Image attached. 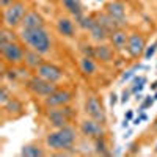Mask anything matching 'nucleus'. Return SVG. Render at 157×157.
<instances>
[{
  "instance_id": "33",
  "label": "nucleus",
  "mask_w": 157,
  "mask_h": 157,
  "mask_svg": "<svg viewBox=\"0 0 157 157\" xmlns=\"http://www.w3.org/2000/svg\"><path fill=\"white\" fill-rule=\"evenodd\" d=\"M152 127H154V130H157V118H155V121H154V124H152Z\"/></svg>"
},
{
  "instance_id": "34",
  "label": "nucleus",
  "mask_w": 157,
  "mask_h": 157,
  "mask_svg": "<svg viewBox=\"0 0 157 157\" xmlns=\"http://www.w3.org/2000/svg\"><path fill=\"white\" fill-rule=\"evenodd\" d=\"M151 88H152V90H157V82H154V83L151 85Z\"/></svg>"
},
{
  "instance_id": "26",
  "label": "nucleus",
  "mask_w": 157,
  "mask_h": 157,
  "mask_svg": "<svg viewBox=\"0 0 157 157\" xmlns=\"http://www.w3.org/2000/svg\"><path fill=\"white\" fill-rule=\"evenodd\" d=\"M155 44H152L151 47H146V50H145V58H151L152 55H154V52H155Z\"/></svg>"
},
{
  "instance_id": "20",
  "label": "nucleus",
  "mask_w": 157,
  "mask_h": 157,
  "mask_svg": "<svg viewBox=\"0 0 157 157\" xmlns=\"http://www.w3.org/2000/svg\"><path fill=\"white\" fill-rule=\"evenodd\" d=\"M46 152L44 149L36 145V143H29V145H24L22 149H21V155L24 157H43Z\"/></svg>"
},
{
  "instance_id": "24",
  "label": "nucleus",
  "mask_w": 157,
  "mask_h": 157,
  "mask_svg": "<svg viewBox=\"0 0 157 157\" xmlns=\"http://www.w3.org/2000/svg\"><path fill=\"white\" fill-rule=\"evenodd\" d=\"M13 96L10 94V91L6 90V86H2V90H0V104H2V105H5V104L11 99Z\"/></svg>"
},
{
  "instance_id": "4",
  "label": "nucleus",
  "mask_w": 157,
  "mask_h": 157,
  "mask_svg": "<svg viewBox=\"0 0 157 157\" xmlns=\"http://www.w3.org/2000/svg\"><path fill=\"white\" fill-rule=\"evenodd\" d=\"M25 50L19 43L13 41V43H6V44H0V52H2L3 60L11 64V66H17L22 64L25 60Z\"/></svg>"
},
{
  "instance_id": "13",
  "label": "nucleus",
  "mask_w": 157,
  "mask_h": 157,
  "mask_svg": "<svg viewBox=\"0 0 157 157\" xmlns=\"http://www.w3.org/2000/svg\"><path fill=\"white\" fill-rule=\"evenodd\" d=\"M57 30L64 38H74L75 36V24H74L72 19L61 16L57 21Z\"/></svg>"
},
{
  "instance_id": "3",
  "label": "nucleus",
  "mask_w": 157,
  "mask_h": 157,
  "mask_svg": "<svg viewBox=\"0 0 157 157\" xmlns=\"http://www.w3.org/2000/svg\"><path fill=\"white\" fill-rule=\"evenodd\" d=\"M25 14H27V6H25L22 2H19V0H16L14 3H11L10 6L3 8V22H5V27L16 29L17 25L22 24Z\"/></svg>"
},
{
  "instance_id": "36",
  "label": "nucleus",
  "mask_w": 157,
  "mask_h": 157,
  "mask_svg": "<svg viewBox=\"0 0 157 157\" xmlns=\"http://www.w3.org/2000/svg\"><path fill=\"white\" fill-rule=\"evenodd\" d=\"M155 152H157V146H155Z\"/></svg>"
},
{
  "instance_id": "10",
  "label": "nucleus",
  "mask_w": 157,
  "mask_h": 157,
  "mask_svg": "<svg viewBox=\"0 0 157 157\" xmlns=\"http://www.w3.org/2000/svg\"><path fill=\"white\" fill-rule=\"evenodd\" d=\"M80 130H82V134H83V135H86V137H90V138H94V140L102 138L104 135H105L104 123L96 121V120H93V118H90V116L86 118V120L82 121V124H80Z\"/></svg>"
},
{
  "instance_id": "23",
  "label": "nucleus",
  "mask_w": 157,
  "mask_h": 157,
  "mask_svg": "<svg viewBox=\"0 0 157 157\" xmlns=\"http://www.w3.org/2000/svg\"><path fill=\"white\" fill-rule=\"evenodd\" d=\"M16 41V36H14V32L10 27H5L2 32H0V44H6V43H13Z\"/></svg>"
},
{
  "instance_id": "30",
  "label": "nucleus",
  "mask_w": 157,
  "mask_h": 157,
  "mask_svg": "<svg viewBox=\"0 0 157 157\" xmlns=\"http://www.w3.org/2000/svg\"><path fill=\"white\" fill-rule=\"evenodd\" d=\"M132 116H134V112L132 110H129L127 113H126V120L129 121V120H132Z\"/></svg>"
},
{
  "instance_id": "27",
  "label": "nucleus",
  "mask_w": 157,
  "mask_h": 157,
  "mask_svg": "<svg viewBox=\"0 0 157 157\" xmlns=\"http://www.w3.org/2000/svg\"><path fill=\"white\" fill-rule=\"evenodd\" d=\"M152 102H154V101H152L151 98H146V101H145V102H143V105H141V110H145L146 107H149V105H152Z\"/></svg>"
},
{
  "instance_id": "12",
  "label": "nucleus",
  "mask_w": 157,
  "mask_h": 157,
  "mask_svg": "<svg viewBox=\"0 0 157 157\" xmlns=\"http://www.w3.org/2000/svg\"><path fill=\"white\" fill-rule=\"evenodd\" d=\"M105 13H109V14H110L113 19H116L121 25L126 24V5H124L123 2H120V0L109 2V3L105 5Z\"/></svg>"
},
{
  "instance_id": "16",
  "label": "nucleus",
  "mask_w": 157,
  "mask_h": 157,
  "mask_svg": "<svg viewBox=\"0 0 157 157\" xmlns=\"http://www.w3.org/2000/svg\"><path fill=\"white\" fill-rule=\"evenodd\" d=\"M24 63L27 64V68L36 71L44 63L43 54H39V52H36L33 49H27V50H25V60H24Z\"/></svg>"
},
{
  "instance_id": "29",
  "label": "nucleus",
  "mask_w": 157,
  "mask_h": 157,
  "mask_svg": "<svg viewBox=\"0 0 157 157\" xmlns=\"http://www.w3.org/2000/svg\"><path fill=\"white\" fill-rule=\"evenodd\" d=\"M129 94H130V93H129V90H127V91H124V93H123V98H121V101H123V102H127V101H129Z\"/></svg>"
},
{
  "instance_id": "2",
  "label": "nucleus",
  "mask_w": 157,
  "mask_h": 157,
  "mask_svg": "<svg viewBox=\"0 0 157 157\" xmlns=\"http://www.w3.org/2000/svg\"><path fill=\"white\" fill-rule=\"evenodd\" d=\"M75 140H77L75 129L71 126H64L50 132L46 137V145L54 151H69L74 148Z\"/></svg>"
},
{
  "instance_id": "35",
  "label": "nucleus",
  "mask_w": 157,
  "mask_h": 157,
  "mask_svg": "<svg viewBox=\"0 0 157 157\" xmlns=\"http://www.w3.org/2000/svg\"><path fill=\"white\" fill-rule=\"evenodd\" d=\"M155 99H157V93H155Z\"/></svg>"
},
{
  "instance_id": "32",
  "label": "nucleus",
  "mask_w": 157,
  "mask_h": 157,
  "mask_svg": "<svg viewBox=\"0 0 157 157\" xmlns=\"http://www.w3.org/2000/svg\"><path fill=\"white\" fill-rule=\"evenodd\" d=\"M132 72H134V71H129L127 74H124V75H123V78H129L130 75H132Z\"/></svg>"
},
{
  "instance_id": "28",
  "label": "nucleus",
  "mask_w": 157,
  "mask_h": 157,
  "mask_svg": "<svg viewBox=\"0 0 157 157\" xmlns=\"http://www.w3.org/2000/svg\"><path fill=\"white\" fill-rule=\"evenodd\" d=\"M16 0H0V3H2V6L3 8H6V6H10L11 3H14Z\"/></svg>"
},
{
  "instance_id": "6",
  "label": "nucleus",
  "mask_w": 157,
  "mask_h": 157,
  "mask_svg": "<svg viewBox=\"0 0 157 157\" xmlns=\"http://www.w3.org/2000/svg\"><path fill=\"white\" fill-rule=\"evenodd\" d=\"M126 50H127V54L132 58H140L141 55H145V50H146V39H145V36H143L141 33H138V32L129 33Z\"/></svg>"
},
{
  "instance_id": "9",
  "label": "nucleus",
  "mask_w": 157,
  "mask_h": 157,
  "mask_svg": "<svg viewBox=\"0 0 157 157\" xmlns=\"http://www.w3.org/2000/svg\"><path fill=\"white\" fill-rule=\"evenodd\" d=\"M72 101V93L68 90H57L47 98H44V105L47 109H55V107H64Z\"/></svg>"
},
{
  "instance_id": "15",
  "label": "nucleus",
  "mask_w": 157,
  "mask_h": 157,
  "mask_svg": "<svg viewBox=\"0 0 157 157\" xmlns=\"http://www.w3.org/2000/svg\"><path fill=\"white\" fill-rule=\"evenodd\" d=\"M96 19L99 21V24H101L109 33H112V32H115V30H118V29H123V25L118 22L116 19H113L109 13H98Z\"/></svg>"
},
{
  "instance_id": "17",
  "label": "nucleus",
  "mask_w": 157,
  "mask_h": 157,
  "mask_svg": "<svg viewBox=\"0 0 157 157\" xmlns=\"http://www.w3.org/2000/svg\"><path fill=\"white\" fill-rule=\"evenodd\" d=\"M127 38H129V35L123 29H118V30H115V32L110 33V38L109 39H110L113 49L121 50V49H126V46H127Z\"/></svg>"
},
{
  "instance_id": "19",
  "label": "nucleus",
  "mask_w": 157,
  "mask_h": 157,
  "mask_svg": "<svg viewBox=\"0 0 157 157\" xmlns=\"http://www.w3.org/2000/svg\"><path fill=\"white\" fill-rule=\"evenodd\" d=\"M61 2H63V6L66 8L71 14L75 17V21H78L82 16H85L80 0H61Z\"/></svg>"
},
{
  "instance_id": "5",
  "label": "nucleus",
  "mask_w": 157,
  "mask_h": 157,
  "mask_svg": "<svg viewBox=\"0 0 157 157\" xmlns=\"http://www.w3.org/2000/svg\"><path fill=\"white\" fill-rule=\"evenodd\" d=\"M27 88L32 91L33 94L36 96H43V98H47L49 94H52L54 91H57V83H52L46 78L39 77V75H35V77H30L27 80Z\"/></svg>"
},
{
  "instance_id": "14",
  "label": "nucleus",
  "mask_w": 157,
  "mask_h": 157,
  "mask_svg": "<svg viewBox=\"0 0 157 157\" xmlns=\"http://www.w3.org/2000/svg\"><path fill=\"white\" fill-rule=\"evenodd\" d=\"M22 29H38L44 27V19L38 11H27L24 21H22Z\"/></svg>"
},
{
  "instance_id": "31",
  "label": "nucleus",
  "mask_w": 157,
  "mask_h": 157,
  "mask_svg": "<svg viewBox=\"0 0 157 157\" xmlns=\"http://www.w3.org/2000/svg\"><path fill=\"white\" fill-rule=\"evenodd\" d=\"M110 98H112V101H110V102H112V105H115V104H116V94H112Z\"/></svg>"
},
{
  "instance_id": "21",
  "label": "nucleus",
  "mask_w": 157,
  "mask_h": 157,
  "mask_svg": "<svg viewBox=\"0 0 157 157\" xmlns=\"http://www.w3.org/2000/svg\"><path fill=\"white\" fill-rule=\"evenodd\" d=\"M80 68H82V71H83L86 75L94 74V72H96V63L93 61V57H88V55L82 57V60H80Z\"/></svg>"
},
{
  "instance_id": "18",
  "label": "nucleus",
  "mask_w": 157,
  "mask_h": 157,
  "mask_svg": "<svg viewBox=\"0 0 157 157\" xmlns=\"http://www.w3.org/2000/svg\"><path fill=\"white\" fill-rule=\"evenodd\" d=\"M113 55H115V50L113 47L107 46V44H101L94 47V58L96 60H101L102 63H109L113 60Z\"/></svg>"
},
{
  "instance_id": "8",
  "label": "nucleus",
  "mask_w": 157,
  "mask_h": 157,
  "mask_svg": "<svg viewBox=\"0 0 157 157\" xmlns=\"http://www.w3.org/2000/svg\"><path fill=\"white\" fill-rule=\"evenodd\" d=\"M47 120H49V123L54 126L55 129H60V127L68 126V123H69V120H71L68 105L49 109V112H47Z\"/></svg>"
},
{
  "instance_id": "11",
  "label": "nucleus",
  "mask_w": 157,
  "mask_h": 157,
  "mask_svg": "<svg viewBox=\"0 0 157 157\" xmlns=\"http://www.w3.org/2000/svg\"><path fill=\"white\" fill-rule=\"evenodd\" d=\"M36 75L46 78V80L52 82V83H58L61 78H63V69H60L58 66L52 63H43L41 66L36 69Z\"/></svg>"
},
{
  "instance_id": "7",
  "label": "nucleus",
  "mask_w": 157,
  "mask_h": 157,
  "mask_svg": "<svg viewBox=\"0 0 157 157\" xmlns=\"http://www.w3.org/2000/svg\"><path fill=\"white\" fill-rule=\"evenodd\" d=\"M85 113L93 118L96 121H101V123H105L107 121V115H105V110L102 107V102L101 99L96 96V94H90L85 101Z\"/></svg>"
},
{
  "instance_id": "25",
  "label": "nucleus",
  "mask_w": 157,
  "mask_h": 157,
  "mask_svg": "<svg viewBox=\"0 0 157 157\" xmlns=\"http://www.w3.org/2000/svg\"><path fill=\"white\" fill-rule=\"evenodd\" d=\"M146 82V78L145 77H138V78H135V80H134V88H132V91H134V93H137V91H141L143 90V83H145Z\"/></svg>"
},
{
  "instance_id": "1",
  "label": "nucleus",
  "mask_w": 157,
  "mask_h": 157,
  "mask_svg": "<svg viewBox=\"0 0 157 157\" xmlns=\"http://www.w3.org/2000/svg\"><path fill=\"white\" fill-rule=\"evenodd\" d=\"M21 39L27 44L30 49L39 52V54H47L52 47L50 41V35L44 27H38V29H22L21 30Z\"/></svg>"
},
{
  "instance_id": "22",
  "label": "nucleus",
  "mask_w": 157,
  "mask_h": 157,
  "mask_svg": "<svg viewBox=\"0 0 157 157\" xmlns=\"http://www.w3.org/2000/svg\"><path fill=\"white\" fill-rule=\"evenodd\" d=\"M3 110L8 113V115H13V113H21L22 112V104L16 99V98H11L5 105H3Z\"/></svg>"
}]
</instances>
